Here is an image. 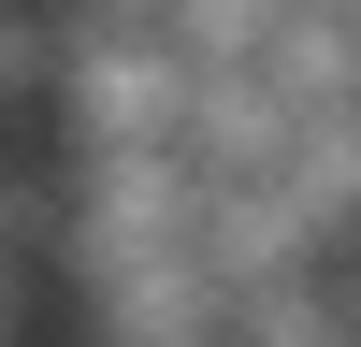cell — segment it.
<instances>
[{"instance_id":"7a4b0ae2","label":"cell","mask_w":361,"mask_h":347,"mask_svg":"<svg viewBox=\"0 0 361 347\" xmlns=\"http://www.w3.org/2000/svg\"><path fill=\"white\" fill-rule=\"evenodd\" d=\"M44 260H15V246H0V347H44Z\"/></svg>"},{"instance_id":"3957f363","label":"cell","mask_w":361,"mask_h":347,"mask_svg":"<svg viewBox=\"0 0 361 347\" xmlns=\"http://www.w3.org/2000/svg\"><path fill=\"white\" fill-rule=\"evenodd\" d=\"M0 130H15V116H0Z\"/></svg>"},{"instance_id":"6da1fadb","label":"cell","mask_w":361,"mask_h":347,"mask_svg":"<svg viewBox=\"0 0 361 347\" xmlns=\"http://www.w3.org/2000/svg\"><path fill=\"white\" fill-rule=\"evenodd\" d=\"M58 102V0H0V116Z\"/></svg>"}]
</instances>
